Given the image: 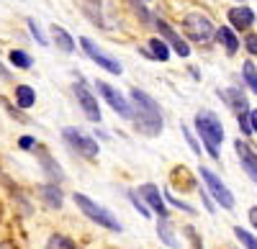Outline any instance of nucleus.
Wrapping results in <instances>:
<instances>
[{"label": "nucleus", "mask_w": 257, "mask_h": 249, "mask_svg": "<svg viewBox=\"0 0 257 249\" xmlns=\"http://www.w3.org/2000/svg\"><path fill=\"white\" fill-rule=\"evenodd\" d=\"M157 29H160V39L165 41V44L173 49L178 57H190V47H188V41L173 29V26H167L165 21H157Z\"/></svg>", "instance_id": "9d476101"}, {"label": "nucleus", "mask_w": 257, "mask_h": 249, "mask_svg": "<svg viewBox=\"0 0 257 249\" xmlns=\"http://www.w3.org/2000/svg\"><path fill=\"white\" fill-rule=\"evenodd\" d=\"M36 103V93H34V88H29V85H18L16 88V106L18 108H31Z\"/></svg>", "instance_id": "6ab92c4d"}, {"label": "nucleus", "mask_w": 257, "mask_h": 249, "mask_svg": "<svg viewBox=\"0 0 257 249\" xmlns=\"http://www.w3.org/2000/svg\"><path fill=\"white\" fill-rule=\"evenodd\" d=\"M34 152H36V157H39V164H41V167H44V172L49 175V180H52V182H62V180H64V172H62L59 164L52 159V154H49L44 147H39V144L34 147Z\"/></svg>", "instance_id": "ddd939ff"}, {"label": "nucleus", "mask_w": 257, "mask_h": 249, "mask_svg": "<svg viewBox=\"0 0 257 249\" xmlns=\"http://www.w3.org/2000/svg\"><path fill=\"white\" fill-rule=\"evenodd\" d=\"M249 223L254 226V231H257V205H252V208H249Z\"/></svg>", "instance_id": "f704fd0d"}, {"label": "nucleus", "mask_w": 257, "mask_h": 249, "mask_svg": "<svg viewBox=\"0 0 257 249\" xmlns=\"http://www.w3.org/2000/svg\"><path fill=\"white\" fill-rule=\"evenodd\" d=\"M132 121H134V126L139 134L144 136H160L162 134V111L157 106V100L155 98H149L144 90L134 88L132 90Z\"/></svg>", "instance_id": "f257e3e1"}, {"label": "nucleus", "mask_w": 257, "mask_h": 249, "mask_svg": "<svg viewBox=\"0 0 257 249\" xmlns=\"http://www.w3.org/2000/svg\"><path fill=\"white\" fill-rule=\"evenodd\" d=\"M229 24L237 29V31H244V29H249L252 24H254V13H252V8H247V6H237V8H231L229 11Z\"/></svg>", "instance_id": "2eb2a0df"}, {"label": "nucleus", "mask_w": 257, "mask_h": 249, "mask_svg": "<svg viewBox=\"0 0 257 249\" xmlns=\"http://www.w3.org/2000/svg\"><path fill=\"white\" fill-rule=\"evenodd\" d=\"M80 47H82V52L85 54H88L93 62H95V65L100 67V70H105V72H111V75H121L123 72V67H121V62L118 59H113L111 54H105L103 49H98L95 44H93V41L90 39H80Z\"/></svg>", "instance_id": "0eeeda50"}, {"label": "nucleus", "mask_w": 257, "mask_h": 249, "mask_svg": "<svg viewBox=\"0 0 257 249\" xmlns=\"http://www.w3.org/2000/svg\"><path fill=\"white\" fill-rule=\"evenodd\" d=\"M157 234H160V239H162L167 246H178V239L173 236V229H170V221H167V218H160V223H157Z\"/></svg>", "instance_id": "5701e85b"}, {"label": "nucleus", "mask_w": 257, "mask_h": 249, "mask_svg": "<svg viewBox=\"0 0 257 249\" xmlns=\"http://www.w3.org/2000/svg\"><path fill=\"white\" fill-rule=\"evenodd\" d=\"M219 98H224V103L234 111V113H247L249 106H247V95L237 88H226V90H219Z\"/></svg>", "instance_id": "4468645a"}, {"label": "nucleus", "mask_w": 257, "mask_h": 249, "mask_svg": "<svg viewBox=\"0 0 257 249\" xmlns=\"http://www.w3.org/2000/svg\"><path fill=\"white\" fill-rule=\"evenodd\" d=\"M62 139L70 144V147L77 152V154H82L85 159H95L98 157V141L95 139H90V136H85L80 129H75V126H67V129H62Z\"/></svg>", "instance_id": "423d86ee"}, {"label": "nucleus", "mask_w": 257, "mask_h": 249, "mask_svg": "<svg viewBox=\"0 0 257 249\" xmlns=\"http://www.w3.org/2000/svg\"><path fill=\"white\" fill-rule=\"evenodd\" d=\"M29 31L34 34V39L39 41V44H41V47H47V44H49V39L44 36V31H41V26L36 24V21H34V18H29Z\"/></svg>", "instance_id": "a878e982"}, {"label": "nucleus", "mask_w": 257, "mask_h": 249, "mask_svg": "<svg viewBox=\"0 0 257 249\" xmlns=\"http://www.w3.org/2000/svg\"><path fill=\"white\" fill-rule=\"evenodd\" d=\"M234 236H237V239L242 241V246H244V249H257V236H254V234H249L247 229H242V226H234Z\"/></svg>", "instance_id": "b1692460"}, {"label": "nucleus", "mask_w": 257, "mask_h": 249, "mask_svg": "<svg viewBox=\"0 0 257 249\" xmlns=\"http://www.w3.org/2000/svg\"><path fill=\"white\" fill-rule=\"evenodd\" d=\"M52 39H54V44H57V49H62L64 54H72L75 52V39L64 31L62 26H52Z\"/></svg>", "instance_id": "f3484780"}, {"label": "nucleus", "mask_w": 257, "mask_h": 249, "mask_svg": "<svg viewBox=\"0 0 257 249\" xmlns=\"http://www.w3.org/2000/svg\"><path fill=\"white\" fill-rule=\"evenodd\" d=\"M249 113V111H247ZM247 113H237V121H239V129H242V134L244 136H249L252 134V129H249V116Z\"/></svg>", "instance_id": "c85d7f7f"}, {"label": "nucleus", "mask_w": 257, "mask_h": 249, "mask_svg": "<svg viewBox=\"0 0 257 249\" xmlns=\"http://www.w3.org/2000/svg\"><path fill=\"white\" fill-rule=\"evenodd\" d=\"M234 149H237V157H239L242 170L249 175V180H252V182H257V152L249 147L247 141H242V139L234 141Z\"/></svg>", "instance_id": "f8f14e48"}, {"label": "nucleus", "mask_w": 257, "mask_h": 249, "mask_svg": "<svg viewBox=\"0 0 257 249\" xmlns=\"http://www.w3.org/2000/svg\"><path fill=\"white\" fill-rule=\"evenodd\" d=\"M44 249H77V246H75L72 239H67L64 234H52V236L47 239V246H44Z\"/></svg>", "instance_id": "4be33fe9"}, {"label": "nucleus", "mask_w": 257, "mask_h": 249, "mask_svg": "<svg viewBox=\"0 0 257 249\" xmlns=\"http://www.w3.org/2000/svg\"><path fill=\"white\" fill-rule=\"evenodd\" d=\"M72 200H75V205H77V208L85 213V216H88L93 223H98V226H103V229H108V231H118L121 234V229H123V226H121V221L108 211V208H103V205H98L93 198H88V195H85V193H75L72 195Z\"/></svg>", "instance_id": "7ed1b4c3"}, {"label": "nucleus", "mask_w": 257, "mask_h": 249, "mask_svg": "<svg viewBox=\"0 0 257 249\" xmlns=\"http://www.w3.org/2000/svg\"><path fill=\"white\" fill-rule=\"evenodd\" d=\"M0 249H18V246H16L13 241H8V239H6V241H0Z\"/></svg>", "instance_id": "c9c22d12"}, {"label": "nucleus", "mask_w": 257, "mask_h": 249, "mask_svg": "<svg viewBox=\"0 0 257 249\" xmlns=\"http://www.w3.org/2000/svg\"><path fill=\"white\" fill-rule=\"evenodd\" d=\"M165 200L170 203V205H175V208H180V211H185V213H196V208L193 205H188V203H183V200H178L173 193H165Z\"/></svg>", "instance_id": "cd10ccee"}, {"label": "nucleus", "mask_w": 257, "mask_h": 249, "mask_svg": "<svg viewBox=\"0 0 257 249\" xmlns=\"http://www.w3.org/2000/svg\"><path fill=\"white\" fill-rule=\"evenodd\" d=\"M196 131L206 144V152L213 159H219V144L224 141V126H221L219 116L211 111H198L196 113Z\"/></svg>", "instance_id": "f03ea898"}, {"label": "nucleus", "mask_w": 257, "mask_h": 249, "mask_svg": "<svg viewBox=\"0 0 257 249\" xmlns=\"http://www.w3.org/2000/svg\"><path fill=\"white\" fill-rule=\"evenodd\" d=\"M137 193H139V198L144 200V205H147L149 211H155L160 218H167V205H165V198H162V195H160V190H157V185L144 182Z\"/></svg>", "instance_id": "9b49d317"}, {"label": "nucleus", "mask_w": 257, "mask_h": 249, "mask_svg": "<svg viewBox=\"0 0 257 249\" xmlns=\"http://www.w3.org/2000/svg\"><path fill=\"white\" fill-rule=\"evenodd\" d=\"M198 172H201V177H203V182H206L208 193L213 195V200H216L221 208L231 211V208H234V195H231V190L226 188V185L221 182V177L213 172V170H208V167H201Z\"/></svg>", "instance_id": "39448f33"}, {"label": "nucleus", "mask_w": 257, "mask_h": 249, "mask_svg": "<svg viewBox=\"0 0 257 249\" xmlns=\"http://www.w3.org/2000/svg\"><path fill=\"white\" fill-rule=\"evenodd\" d=\"M242 72H244V82L249 85V90H252V93L257 95V67H254L252 62L247 59L244 65H242Z\"/></svg>", "instance_id": "393cba45"}, {"label": "nucleus", "mask_w": 257, "mask_h": 249, "mask_svg": "<svg viewBox=\"0 0 257 249\" xmlns=\"http://www.w3.org/2000/svg\"><path fill=\"white\" fill-rule=\"evenodd\" d=\"M18 147H21V149H34V147H36V139H34V136H21V139H18Z\"/></svg>", "instance_id": "7c9ffc66"}, {"label": "nucleus", "mask_w": 257, "mask_h": 249, "mask_svg": "<svg viewBox=\"0 0 257 249\" xmlns=\"http://www.w3.org/2000/svg\"><path fill=\"white\" fill-rule=\"evenodd\" d=\"M8 59H11V65H13L16 70H31V65H34V59H31L26 52H21V49H13V52L8 54Z\"/></svg>", "instance_id": "412c9836"}, {"label": "nucleus", "mask_w": 257, "mask_h": 249, "mask_svg": "<svg viewBox=\"0 0 257 249\" xmlns=\"http://www.w3.org/2000/svg\"><path fill=\"white\" fill-rule=\"evenodd\" d=\"M149 59H160V62L170 59V47L165 44L162 39H152V41H149Z\"/></svg>", "instance_id": "aec40b11"}, {"label": "nucleus", "mask_w": 257, "mask_h": 249, "mask_svg": "<svg viewBox=\"0 0 257 249\" xmlns=\"http://www.w3.org/2000/svg\"><path fill=\"white\" fill-rule=\"evenodd\" d=\"M183 31L188 39L198 41V44H206V41L213 39V24L203 13H188L183 21Z\"/></svg>", "instance_id": "20e7f679"}, {"label": "nucleus", "mask_w": 257, "mask_h": 249, "mask_svg": "<svg viewBox=\"0 0 257 249\" xmlns=\"http://www.w3.org/2000/svg\"><path fill=\"white\" fill-rule=\"evenodd\" d=\"M11 77H13V75H11V70L3 65V62H0V80H11Z\"/></svg>", "instance_id": "72a5a7b5"}, {"label": "nucleus", "mask_w": 257, "mask_h": 249, "mask_svg": "<svg viewBox=\"0 0 257 249\" xmlns=\"http://www.w3.org/2000/svg\"><path fill=\"white\" fill-rule=\"evenodd\" d=\"M244 47H247V52H249V54H254V57H257V34H249V36L244 39Z\"/></svg>", "instance_id": "c756f323"}, {"label": "nucleus", "mask_w": 257, "mask_h": 249, "mask_svg": "<svg viewBox=\"0 0 257 249\" xmlns=\"http://www.w3.org/2000/svg\"><path fill=\"white\" fill-rule=\"evenodd\" d=\"M72 90H75V98H77V103H80V108H82L85 118L93 121V123H100V106H98V98L88 90V85H85L82 80H77Z\"/></svg>", "instance_id": "1a4fd4ad"}, {"label": "nucleus", "mask_w": 257, "mask_h": 249, "mask_svg": "<svg viewBox=\"0 0 257 249\" xmlns=\"http://www.w3.org/2000/svg\"><path fill=\"white\" fill-rule=\"evenodd\" d=\"M128 200L134 203V208H137V211H139V213H142L144 218H149V216H152V211L147 208V205H144V200H142V198H139L137 193H132V190H128Z\"/></svg>", "instance_id": "bb28decb"}, {"label": "nucleus", "mask_w": 257, "mask_h": 249, "mask_svg": "<svg viewBox=\"0 0 257 249\" xmlns=\"http://www.w3.org/2000/svg\"><path fill=\"white\" fill-rule=\"evenodd\" d=\"M39 195L44 200L49 208H62V190L57 182H49V185H41L39 188Z\"/></svg>", "instance_id": "dca6fc26"}, {"label": "nucleus", "mask_w": 257, "mask_h": 249, "mask_svg": "<svg viewBox=\"0 0 257 249\" xmlns=\"http://www.w3.org/2000/svg\"><path fill=\"white\" fill-rule=\"evenodd\" d=\"M95 88H98V93H100V98L108 103V106L121 116V118H132V103H128L113 85H108V82H103V80H98L95 82Z\"/></svg>", "instance_id": "6e6552de"}, {"label": "nucleus", "mask_w": 257, "mask_h": 249, "mask_svg": "<svg viewBox=\"0 0 257 249\" xmlns=\"http://www.w3.org/2000/svg\"><path fill=\"white\" fill-rule=\"evenodd\" d=\"M247 116H249V129H252V134H257V108H252Z\"/></svg>", "instance_id": "473e14b6"}, {"label": "nucleus", "mask_w": 257, "mask_h": 249, "mask_svg": "<svg viewBox=\"0 0 257 249\" xmlns=\"http://www.w3.org/2000/svg\"><path fill=\"white\" fill-rule=\"evenodd\" d=\"M183 134H185V139H188V144H190V149L196 152V154H201V147H198V141H196V136H193L188 129H183Z\"/></svg>", "instance_id": "2f4dec72"}, {"label": "nucleus", "mask_w": 257, "mask_h": 249, "mask_svg": "<svg viewBox=\"0 0 257 249\" xmlns=\"http://www.w3.org/2000/svg\"><path fill=\"white\" fill-rule=\"evenodd\" d=\"M213 36H216L221 44H224V49H226L229 57H231V54H237V49H239V39H237V34H234L229 26H221L219 31H213Z\"/></svg>", "instance_id": "a211bd4d"}]
</instances>
